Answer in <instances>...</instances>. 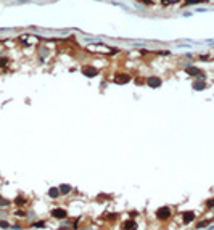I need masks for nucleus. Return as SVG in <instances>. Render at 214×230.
Instances as JSON below:
<instances>
[{"instance_id": "1", "label": "nucleus", "mask_w": 214, "mask_h": 230, "mask_svg": "<svg viewBox=\"0 0 214 230\" xmlns=\"http://www.w3.org/2000/svg\"><path fill=\"white\" fill-rule=\"evenodd\" d=\"M171 216V209L167 208V206H163V208H160L156 211V217L158 219H161V220H164V219H167Z\"/></svg>"}, {"instance_id": "2", "label": "nucleus", "mask_w": 214, "mask_h": 230, "mask_svg": "<svg viewBox=\"0 0 214 230\" xmlns=\"http://www.w3.org/2000/svg\"><path fill=\"white\" fill-rule=\"evenodd\" d=\"M82 73H84V76H87V77H95L97 74H98V69L92 68V66H85L82 69Z\"/></svg>"}, {"instance_id": "3", "label": "nucleus", "mask_w": 214, "mask_h": 230, "mask_svg": "<svg viewBox=\"0 0 214 230\" xmlns=\"http://www.w3.org/2000/svg\"><path fill=\"white\" fill-rule=\"evenodd\" d=\"M129 81H131V76H129V74H119V76L114 77V82L116 84H126V82H129Z\"/></svg>"}, {"instance_id": "4", "label": "nucleus", "mask_w": 214, "mask_h": 230, "mask_svg": "<svg viewBox=\"0 0 214 230\" xmlns=\"http://www.w3.org/2000/svg\"><path fill=\"white\" fill-rule=\"evenodd\" d=\"M52 216H53V217H57V219H64V217H66V211L61 209V208H57V209L52 211Z\"/></svg>"}, {"instance_id": "5", "label": "nucleus", "mask_w": 214, "mask_h": 230, "mask_svg": "<svg viewBox=\"0 0 214 230\" xmlns=\"http://www.w3.org/2000/svg\"><path fill=\"white\" fill-rule=\"evenodd\" d=\"M182 219H184L185 224H188V222H192V220L195 219V214L192 213V211H187V213L182 214Z\"/></svg>"}, {"instance_id": "6", "label": "nucleus", "mask_w": 214, "mask_h": 230, "mask_svg": "<svg viewBox=\"0 0 214 230\" xmlns=\"http://www.w3.org/2000/svg\"><path fill=\"white\" fill-rule=\"evenodd\" d=\"M185 71H187V74H190V76H203V73L200 71L198 68H193V66L192 68H187Z\"/></svg>"}, {"instance_id": "7", "label": "nucleus", "mask_w": 214, "mask_h": 230, "mask_svg": "<svg viewBox=\"0 0 214 230\" xmlns=\"http://www.w3.org/2000/svg\"><path fill=\"white\" fill-rule=\"evenodd\" d=\"M148 85H150V87H160L161 85V79L150 77V79H148Z\"/></svg>"}, {"instance_id": "8", "label": "nucleus", "mask_w": 214, "mask_h": 230, "mask_svg": "<svg viewBox=\"0 0 214 230\" xmlns=\"http://www.w3.org/2000/svg\"><path fill=\"white\" fill-rule=\"evenodd\" d=\"M135 228H137V224L134 220H127L124 224V230H135Z\"/></svg>"}, {"instance_id": "9", "label": "nucleus", "mask_w": 214, "mask_h": 230, "mask_svg": "<svg viewBox=\"0 0 214 230\" xmlns=\"http://www.w3.org/2000/svg\"><path fill=\"white\" fill-rule=\"evenodd\" d=\"M204 87H206V84H204V82H195L193 84V89H195V90H203Z\"/></svg>"}, {"instance_id": "10", "label": "nucleus", "mask_w": 214, "mask_h": 230, "mask_svg": "<svg viewBox=\"0 0 214 230\" xmlns=\"http://www.w3.org/2000/svg\"><path fill=\"white\" fill-rule=\"evenodd\" d=\"M60 191H61L63 195H66L68 191H71V187H69V185H61V187H60Z\"/></svg>"}, {"instance_id": "11", "label": "nucleus", "mask_w": 214, "mask_h": 230, "mask_svg": "<svg viewBox=\"0 0 214 230\" xmlns=\"http://www.w3.org/2000/svg\"><path fill=\"white\" fill-rule=\"evenodd\" d=\"M48 195L52 196V198H58V188H50V191H48Z\"/></svg>"}, {"instance_id": "12", "label": "nucleus", "mask_w": 214, "mask_h": 230, "mask_svg": "<svg viewBox=\"0 0 214 230\" xmlns=\"http://www.w3.org/2000/svg\"><path fill=\"white\" fill-rule=\"evenodd\" d=\"M200 2H206V0H185V5H190V3H200Z\"/></svg>"}, {"instance_id": "13", "label": "nucleus", "mask_w": 214, "mask_h": 230, "mask_svg": "<svg viewBox=\"0 0 214 230\" xmlns=\"http://www.w3.org/2000/svg\"><path fill=\"white\" fill-rule=\"evenodd\" d=\"M15 203H16V204H20V206H21V204H24V198H23V196H18V198L15 200Z\"/></svg>"}, {"instance_id": "14", "label": "nucleus", "mask_w": 214, "mask_h": 230, "mask_svg": "<svg viewBox=\"0 0 214 230\" xmlns=\"http://www.w3.org/2000/svg\"><path fill=\"white\" fill-rule=\"evenodd\" d=\"M206 206H208V208H214V198L208 200V201H206Z\"/></svg>"}, {"instance_id": "15", "label": "nucleus", "mask_w": 214, "mask_h": 230, "mask_svg": "<svg viewBox=\"0 0 214 230\" xmlns=\"http://www.w3.org/2000/svg\"><path fill=\"white\" fill-rule=\"evenodd\" d=\"M0 227H3V228H8L10 227V224L5 222V220H0Z\"/></svg>"}, {"instance_id": "16", "label": "nucleus", "mask_w": 214, "mask_h": 230, "mask_svg": "<svg viewBox=\"0 0 214 230\" xmlns=\"http://www.w3.org/2000/svg\"><path fill=\"white\" fill-rule=\"evenodd\" d=\"M7 61H8L7 58H2V60H0V66H5V64H7Z\"/></svg>"}, {"instance_id": "17", "label": "nucleus", "mask_w": 214, "mask_h": 230, "mask_svg": "<svg viewBox=\"0 0 214 230\" xmlns=\"http://www.w3.org/2000/svg\"><path fill=\"white\" fill-rule=\"evenodd\" d=\"M44 225H45L44 222H36V224H34V227H44Z\"/></svg>"}, {"instance_id": "18", "label": "nucleus", "mask_w": 214, "mask_h": 230, "mask_svg": "<svg viewBox=\"0 0 214 230\" xmlns=\"http://www.w3.org/2000/svg\"><path fill=\"white\" fill-rule=\"evenodd\" d=\"M204 225H208V222H200L198 227H204Z\"/></svg>"}, {"instance_id": "19", "label": "nucleus", "mask_w": 214, "mask_h": 230, "mask_svg": "<svg viewBox=\"0 0 214 230\" xmlns=\"http://www.w3.org/2000/svg\"><path fill=\"white\" fill-rule=\"evenodd\" d=\"M163 2H166V0H163Z\"/></svg>"}]
</instances>
